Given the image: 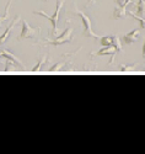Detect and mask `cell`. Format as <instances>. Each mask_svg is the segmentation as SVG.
Wrapping results in <instances>:
<instances>
[{
	"label": "cell",
	"mask_w": 145,
	"mask_h": 154,
	"mask_svg": "<svg viewBox=\"0 0 145 154\" xmlns=\"http://www.w3.org/2000/svg\"><path fill=\"white\" fill-rule=\"evenodd\" d=\"M65 0H57V6H56V11H54V14L49 16L47 15L44 11H33V14L35 15H41V16H44L46 19L49 20L50 25H52V35L53 36H58V27H57V23H58V19H59V14H60V10H62V6L64 4Z\"/></svg>",
	"instance_id": "1"
},
{
	"label": "cell",
	"mask_w": 145,
	"mask_h": 154,
	"mask_svg": "<svg viewBox=\"0 0 145 154\" xmlns=\"http://www.w3.org/2000/svg\"><path fill=\"white\" fill-rule=\"evenodd\" d=\"M74 8H75V12H74V14L80 17L81 23H83V26H84V36L85 37H90V38L92 37V38H96V40H100L101 37L98 35H96L94 32V30H92V27H91V19L87 15H85L83 11L79 10L76 6H74Z\"/></svg>",
	"instance_id": "2"
},
{
	"label": "cell",
	"mask_w": 145,
	"mask_h": 154,
	"mask_svg": "<svg viewBox=\"0 0 145 154\" xmlns=\"http://www.w3.org/2000/svg\"><path fill=\"white\" fill-rule=\"evenodd\" d=\"M41 31V27H31L29 22L25 19H22V31L19 36V40H32L37 38Z\"/></svg>",
	"instance_id": "3"
},
{
	"label": "cell",
	"mask_w": 145,
	"mask_h": 154,
	"mask_svg": "<svg viewBox=\"0 0 145 154\" xmlns=\"http://www.w3.org/2000/svg\"><path fill=\"white\" fill-rule=\"evenodd\" d=\"M73 32H74V29L69 26V27H67V29L64 30V32H63L62 36H59L57 40H54V41H49L48 45H52V46H62V45H65V43H70L74 40Z\"/></svg>",
	"instance_id": "4"
},
{
	"label": "cell",
	"mask_w": 145,
	"mask_h": 154,
	"mask_svg": "<svg viewBox=\"0 0 145 154\" xmlns=\"http://www.w3.org/2000/svg\"><path fill=\"white\" fill-rule=\"evenodd\" d=\"M2 57H4V58H6V59H9V60H11V62H14L16 66H19L20 68H22L25 72H26V67L22 64V62H20V59L12 53V52H10V51H8V49H2L0 51V58Z\"/></svg>",
	"instance_id": "5"
},
{
	"label": "cell",
	"mask_w": 145,
	"mask_h": 154,
	"mask_svg": "<svg viewBox=\"0 0 145 154\" xmlns=\"http://www.w3.org/2000/svg\"><path fill=\"white\" fill-rule=\"evenodd\" d=\"M19 21H20V16H19V15H16V16L14 17V20H12V22H10V25L6 27V30L3 32V35L0 36V46H2L3 43H5V41L8 40V37H9V35H10V31L16 26Z\"/></svg>",
	"instance_id": "6"
},
{
	"label": "cell",
	"mask_w": 145,
	"mask_h": 154,
	"mask_svg": "<svg viewBox=\"0 0 145 154\" xmlns=\"http://www.w3.org/2000/svg\"><path fill=\"white\" fill-rule=\"evenodd\" d=\"M139 32H140V30H139V29H135V30H133V31L128 32L127 35H124V36H123V43L130 45V43L137 42V41H138V37H139Z\"/></svg>",
	"instance_id": "7"
},
{
	"label": "cell",
	"mask_w": 145,
	"mask_h": 154,
	"mask_svg": "<svg viewBox=\"0 0 145 154\" xmlns=\"http://www.w3.org/2000/svg\"><path fill=\"white\" fill-rule=\"evenodd\" d=\"M117 53V48L114 46H108V47H104L102 49H100L98 52L95 53V56H106V54H112V58H111V63L114 62V56Z\"/></svg>",
	"instance_id": "8"
},
{
	"label": "cell",
	"mask_w": 145,
	"mask_h": 154,
	"mask_svg": "<svg viewBox=\"0 0 145 154\" xmlns=\"http://www.w3.org/2000/svg\"><path fill=\"white\" fill-rule=\"evenodd\" d=\"M127 6L128 5H122V6H117L113 11V17L114 19H123L127 16Z\"/></svg>",
	"instance_id": "9"
},
{
	"label": "cell",
	"mask_w": 145,
	"mask_h": 154,
	"mask_svg": "<svg viewBox=\"0 0 145 154\" xmlns=\"http://www.w3.org/2000/svg\"><path fill=\"white\" fill-rule=\"evenodd\" d=\"M135 67H137V63H133L130 66V64H121L119 67H118V69L121 70V73L125 74V73H133L135 70Z\"/></svg>",
	"instance_id": "10"
},
{
	"label": "cell",
	"mask_w": 145,
	"mask_h": 154,
	"mask_svg": "<svg viewBox=\"0 0 145 154\" xmlns=\"http://www.w3.org/2000/svg\"><path fill=\"white\" fill-rule=\"evenodd\" d=\"M137 14L140 17L145 19V0H139L137 5Z\"/></svg>",
	"instance_id": "11"
},
{
	"label": "cell",
	"mask_w": 145,
	"mask_h": 154,
	"mask_svg": "<svg viewBox=\"0 0 145 154\" xmlns=\"http://www.w3.org/2000/svg\"><path fill=\"white\" fill-rule=\"evenodd\" d=\"M14 62H11V60H6L5 62V70H4V73H16L17 72V69H16V67L14 66Z\"/></svg>",
	"instance_id": "12"
},
{
	"label": "cell",
	"mask_w": 145,
	"mask_h": 154,
	"mask_svg": "<svg viewBox=\"0 0 145 154\" xmlns=\"http://www.w3.org/2000/svg\"><path fill=\"white\" fill-rule=\"evenodd\" d=\"M64 66H65V60H60L59 63L54 64L53 67H50V68L48 69V73H57V72H59Z\"/></svg>",
	"instance_id": "13"
},
{
	"label": "cell",
	"mask_w": 145,
	"mask_h": 154,
	"mask_svg": "<svg viewBox=\"0 0 145 154\" xmlns=\"http://www.w3.org/2000/svg\"><path fill=\"white\" fill-rule=\"evenodd\" d=\"M100 43L104 47H108V46H113V37H101L100 38Z\"/></svg>",
	"instance_id": "14"
},
{
	"label": "cell",
	"mask_w": 145,
	"mask_h": 154,
	"mask_svg": "<svg viewBox=\"0 0 145 154\" xmlns=\"http://www.w3.org/2000/svg\"><path fill=\"white\" fill-rule=\"evenodd\" d=\"M47 62V56H43L41 59H39L38 60V63L36 64V67L32 69V73H38L39 70H41V68H42V66H43V64Z\"/></svg>",
	"instance_id": "15"
},
{
	"label": "cell",
	"mask_w": 145,
	"mask_h": 154,
	"mask_svg": "<svg viewBox=\"0 0 145 154\" xmlns=\"http://www.w3.org/2000/svg\"><path fill=\"white\" fill-rule=\"evenodd\" d=\"M12 3V0H9V3L6 4V6H5V12H4V16L3 17H0V26L8 20V17H9V8H10V4Z\"/></svg>",
	"instance_id": "16"
},
{
	"label": "cell",
	"mask_w": 145,
	"mask_h": 154,
	"mask_svg": "<svg viewBox=\"0 0 145 154\" xmlns=\"http://www.w3.org/2000/svg\"><path fill=\"white\" fill-rule=\"evenodd\" d=\"M129 15H130L131 17H133L134 20H137V21H138V22L140 23V27L145 30V19H144V17H140V16L135 15V14H134V12H131V11L129 12Z\"/></svg>",
	"instance_id": "17"
},
{
	"label": "cell",
	"mask_w": 145,
	"mask_h": 154,
	"mask_svg": "<svg viewBox=\"0 0 145 154\" xmlns=\"http://www.w3.org/2000/svg\"><path fill=\"white\" fill-rule=\"evenodd\" d=\"M113 46L117 48V52H121V53H122L123 47H122V45H121L119 37H118V36H113Z\"/></svg>",
	"instance_id": "18"
},
{
	"label": "cell",
	"mask_w": 145,
	"mask_h": 154,
	"mask_svg": "<svg viewBox=\"0 0 145 154\" xmlns=\"http://www.w3.org/2000/svg\"><path fill=\"white\" fill-rule=\"evenodd\" d=\"M131 0H117V6H122V5H129Z\"/></svg>",
	"instance_id": "19"
},
{
	"label": "cell",
	"mask_w": 145,
	"mask_h": 154,
	"mask_svg": "<svg viewBox=\"0 0 145 154\" xmlns=\"http://www.w3.org/2000/svg\"><path fill=\"white\" fill-rule=\"evenodd\" d=\"M96 0H87V4H86V8H90L91 5H94L95 4Z\"/></svg>",
	"instance_id": "20"
},
{
	"label": "cell",
	"mask_w": 145,
	"mask_h": 154,
	"mask_svg": "<svg viewBox=\"0 0 145 154\" xmlns=\"http://www.w3.org/2000/svg\"><path fill=\"white\" fill-rule=\"evenodd\" d=\"M143 58L145 59V41H144V45H143Z\"/></svg>",
	"instance_id": "21"
},
{
	"label": "cell",
	"mask_w": 145,
	"mask_h": 154,
	"mask_svg": "<svg viewBox=\"0 0 145 154\" xmlns=\"http://www.w3.org/2000/svg\"><path fill=\"white\" fill-rule=\"evenodd\" d=\"M44 2H48V0H44Z\"/></svg>",
	"instance_id": "22"
},
{
	"label": "cell",
	"mask_w": 145,
	"mask_h": 154,
	"mask_svg": "<svg viewBox=\"0 0 145 154\" xmlns=\"http://www.w3.org/2000/svg\"><path fill=\"white\" fill-rule=\"evenodd\" d=\"M0 64H2V62H0Z\"/></svg>",
	"instance_id": "23"
}]
</instances>
